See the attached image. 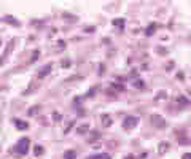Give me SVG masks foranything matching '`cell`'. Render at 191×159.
Returning a JSON list of instances; mask_svg holds the SVG:
<instances>
[{"label":"cell","instance_id":"cell-16","mask_svg":"<svg viewBox=\"0 0 191 159\" xmlns=\"http://www.w3.org/2000/svg\"><path fill=\"white\" fill-rule=\"evenodd\" d=\"M13 46H15V40H10V41H8V46H6V51H5V54H6V56H8V54L11 53Z\"/></svg>","mask_w":191,"mask_h":159},{"label":"cell","instance_id":"cell-20","mask_svg":"<svg viewBox=\"0 0 191 159\" xmlns=\"http://www.w3.org/2000/svg\"><path fill=\"white\" fill-rule=\"evenodd\" d=\"M38 56H40V51H38V50H35V51H34V56L30 57V64H34V62L38 59Z\"/></svg>","mask_w":191,"mask_h":159},{"label":"cell","instance_id":"cell-19","mask_svg":"<svg viewBox=\"0 0 191 159\" xmlns=\"http://www.w3.org/2000/svg\"><path fill=\"white\" fill-rule=\"evenodd\" d=\"M93 159H111V157H110V154H107V153H101V154L94 156Z\"/></svg>","mask_w":191,"mask_h":159},{"label":"cell","instance_id":"cell-27","mask_svg":"<svg viewBox=\"0 0 191 159\" xmlns=\"http://www.w3.org/2000/svg\"><path fill=\"white\" fill-rule=\"evenodd\" d=\"M182 159H191V153H186V154H183Z\"/></svg>","mask_w":191,"mask_h":159},{"label":"cell","instance_id":"cell-25","mask_svg":"<svg viewBox=\"0 0 191 159\" xmlns=\"http://www.w3.org/2000/svg\"><path fill=\"white\" fill-rule=\"evenodd\" d=\"M134 86H137V88H140V89H143V83H142V81H136V83H134Z\"/></svg>","mask_w":191,"mask_h":159},{"label":"cell","instance_id":"cell-5","mask_svg":"<svg viewBox=\"0 0 191 159\" xmlns=\"http://www.w3.org/2000/svg\"><path fill=\"white\" fill-rule=\"evenodd\" d=\"M51 70H53V65H51V64H48L46 67L40 68V70H38V78H45V77H48V75L51 73Z\"/></svg>","mask_w":191,"mask_h":159},{"label":"cell","instance_id":"cell-14","mask_svg":"<svg viewBox=\"0 0 191 159\" xmlns=\"http://www.w3.org/2000/svg\"><path fill=\"white\" fill-rule=\"evenodd\" d=\"M76 132H78V134H88L89 132V126H88V124H80L78 129H76Z\"/></svg>","mask_w":191,"mask_h":159},{"label":"cell","instance_id":"cell-17","mask_svg":"<svg viewBox=\"0 0 191 159\" xmlns=\"http://www.w3.org/2000/svg\"><path fill=\"white\" fill-rule=\"evenodd\" d=\"M61 119H62V115H61L59 112H54V113H53V121L58 123V121H61Z\"/></svg>","mask_w":191,"mask_h":159},{"label":"cell","instance_id":"cell-12","mask_svg":"<svg viewBox=\"0 0 191 159\" xmlns=\"http://www.w3.org/2000/svg\"><path fill=\"white\" fill-rule=\"evenodd\" d=\"M15 124H16V127H18L19 130H26V129H29V124H27L26 121H23V119H16Z\"/></svg>","mask_w":191,"mask_h":159},{"label":"cell","instance_id":"cell-28","mask_svg":"<svg viewBox=\"0 0 191 159\" xmlns=\"http://www.w3.org/2000/svg\"><path fill=\"white\" fill-rule=\"evenodd\" d=\"M2 62H3V57H0V67H2Z\"/></svg>","mask_w":191,"mask_h":159},{"label":"cell","instance_id":"cell-11","mask_svg":"<svg viewBox=\"0 0 191 159\" xmlns=\"http://www.w3.org/2000/svg\"><path fill=\"white\" fill-rule=\"evenodd\" d=\"M156 29H158V24H154V22L150 24V26H148V29L145 30V35H147V37H151L153 33L156 32Z\"/></svg>","mask_w":191,"mask_h":159},{"label":"cell","instance_id":"cell-29","mask_svg":"<svg viewBox=\"0 0 191 159\" xmlns=\"http://www.w3.org/2000/svg\"><path fill=\"white\" fill-rule=\"evenodd\" d=\"M0 46H2V40H0Z\"/></svg>","mask_w":191,"mask_h":159},{"label":"cell","instance_id":"cell-6","mask_svg":"<svg viewBox=\"0 0 191 159\" xmlns=\"http://www.w3.org/2000/svg\"><path fill=\"white\" fill-rule=\"evenodd\" d=\"M101 119H102V126H104V127H108V126H111V123H113L111 116H110V115H107V113L101 115Z\"/></svg>","mask_w":191,"mask_h":159},{"label":"cell","instance_id":"cell-15","mask_svg":"<svg viewBox=\"0 0 191 159\" xmlns=\"http://www.w3.org/2000/svg\"><path fill=\"white\" fill-rule=\"evenodd\" d=\"M38 110H40V107H38V105H35V107L29 108V112H27V115H29V116H35V115L38 113Z\"/></svg>","mask_w":191,"mask_h":159},{"label":"cell","instance_id":"cell-22","mask_svg":"<svg viewBox=\"0 0 191 159\" xmlns=\"http://www.w3.org/2000/svg\"><path fill=\"white\" fill-rule=\"evenodd\" d=\"M73 124H75V121H70V123H67V126H65V129H64V132H69V129H72V126H73Z\"/></svg>","mask_w":191,"mask_h":159},{"label":"cell","instance_id":"cell-26","mask_svg":"<svg viewBox=\"0 0 191 159\" xmlns=\"http://www.w3.org/2000/svg\"><path fill=\"white\" fill-rule=\"evenodd\" d=\"M166 68H167V70H171V68H174V62H167Z\"/></svg>","mask_w":191,"mask_h":159},{"label":"cell","instance_id":"cell-18","mask_svg":"<svg viewBox=\"0 0 191 159\" xmlns=\"http://www.w3.org/2000/svg\"><path fill=\"white\" fill-rule=\"evenodd\" d=\"M34 151H35V153H34L35 156H41V154H43V148H41L40 145H37V147H35V150H34Z\"/></svg>","mask_w":191,"mask_h":159},{"label":"cell","instance_id":"cell-10","mask_svg":"<svg viewBox=\"0 0 191 159\" xmlns=\"http://www.w3.org/2000/svg\"><path fill=\"white\" fill-rule=\"evenodd\" d=\"M167 150H169V142H161L159 147H158V153L159 154H166Z\"/></svg>","mask_w":191,"mask_h":159},{"label":"cell","instance_id":"cell-7","mask_svg":"<svg viewBox=\"0 0 191 159\" xmlns=\"http://www.w3.org/2000/svg\"><path fill=\"white\" fill-rule=\"evenodd\" d=\"M177 103H179L180 108H185V107H189V100L186 97H183V95H179L177 97Z\"/></svg>","mask_w":191,"mask_h":159},{"label":"cell","instance_id":"cell-2","mask_svg":"<svg viewBox=\"0 0 191 159\" xmlns=\"http://www.w3.org/2000/svg\"><path fill=\"white\" fill-rule=\"evenodd\" d=\"M151 124H153V126L156 127V129H164L167 123H166V119L162 118L161 115H156V113H154V115H151Z\"/></svg>","mask_w":191,"mask_h":159},{"label":"cell","instance_id":"cell-4","mask_svg":"<svg viewBox=\"0 0 191 159\" xmlns=\"http://www.w3.org/2000/svg\"><path fill=\"white\" fill-rule=\"evenodd\" d=\"M2 21H3V22H6V24H10V26H15V27H18V26H19V21H18L15 16H11V15L3 16V18H2Z\"/></svg>","mask_w":191,"mask_h":159},{"label":"cell","instance_id":"cell-8","mask_svg":"<svg viewBox=\"0 0 191 159\" xmlns=\"http://www.w3.org/2000/svg\"><path fill=\"white\" fill-rule=\"evenodd\" d=\"M99 139H101V132H99V130H93V132L89 134V137H88V142L89 143H94Z\"/></svg>","mask_w":191,"mask_h":159},{"label":"cell","instance_id":"cell-13","mask_svg":"<svg viewBox=\"0 0 191 159\" xmlns=\"http://www.w3.org/2000/svg\"><path fill=\"white\" fill-rule=\"evenodd\" d=\"M64 159H76V151L75 150H67L64 153Z\"/></svg>","mask_w":191,"mask_h":159},{"label":"cell","instance_id":"cell-3","mask_svg":"<svg viewBox=\"0 0 191 159\" xmlns=\"http://www.w3.org/2000/svg\"><path fill=\"white\" fill-rule=\"evenodd\" d=\"M137 124H139V118H137V116H126L124 123H123V127H124L126 130H129V129H132V127H136Z\"/></svg>","mask_w":191,"mask_h":159},{"label":"cell","instance_id":"cell-23","mask_svg":"<svg viewBox=\"0 0 191 159\" xmlns=\"http://www.w3.org/2000/svg\"><path fill=\"white\" fill-rule=\"evenodd\" d=\"M62 67H64V68L70 67V60H69V59H64V60H62Z\"/></svg>","mask_w":191,"mask_h":159},{"label":"cell","instance_id":"cell-9","mask_svg":"<svg viewBox=\"0 0 191 159\" xmlns=\"http://www.w3.org/2000/svg\"><path fill=\"white\" fill-rule=\"evenodd\" d=\"M124 24H126V21H124L123 18L113 19V26H115L116 29H119V30H123V29H124Z\"/></svg>","mask_w":191,"mask_h":159},{"label":"cell","instance_id":"cell-1","mask_svg":"<svg viewBox=\"0 0 191 159\" xmlns=\"http://www.w3.org/2000/svg\"><path fill=\"white\" fill-rule=\"evenodd\" d=\"M29 147H30V139L29 137H23V139H19V142L16 143L15 153L19 154V156H24V154L29 153Z\"/></svg>","mask_w":191,"mask_h":159},{"label":"cell","instance_id":"cell-21","mask_svg":"<svg viewBox=\"0 0 191 159\" xmlns=\"http://www.w3.org/2000/svg\"><path fill=\"white\" fill-rule=\"evenodd\" d=\"M179 143H180V145H186V147H188L191 142H189V139H186V137H182V139L179 140Z\"/></svg>","mask_w":191,"mask_h":159},{"label":"cell","instance_id":"cell-24","mask_svg":"<svg viewBox=\"0 0 191 159\" xmlns=\"http://www.w3.org/2000/svg\"><path fill=\"white\" fill-rule=\"evenodd\" d=\"M113 88H116V91H124V86L123 85H113Z\"/></svg>","mask_w":191,"mask_h":159}]
</instances>
